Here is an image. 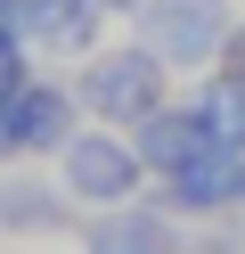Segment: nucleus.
<instances>
[{"label": "nucleus", "mask_w": 245, "mask_h": 254, "mask_svg": "<svg viewBox=\"0 0 245 254\" xmlns=\"http://www.w3.org/2000/svg\"><path fill=\"white\" fill-rule=\"evenodd\" d=\"M229 25H237V8H229V0H139L131 41H147L172 74H204V66H221Z\"/></svg>", "instance_id": "3"}, {"label": "nucleus", "mask_w": 245, "mask_h": 254, "mask_svg": "<svg viewBox=\"0 0 245 254\" xmlns=\"http://www.w3.org/2000/svg\"><path fill=\"white\" fill-rule=\"evenodd\" d=\"M25 41L41 58H90V50H106V8L98 0H25Z\"/></svg>", "instance_id": "6"}, {"label": "nucleus", "mask_w": 245, "mask_h": 254, "mask_svg": "<svg viewBox=\"0 0 245 254\" xmlns=\"http://www.w3.org/2000/svg\"><path fill=\"white\" fill-rule=\"evenodd\" d=\"M0 115H8V148H16V156H57L65 139L82 131L74 82H49V74H33L16 99H0Z\"/></svg>", "instance_id": "4"}, {"label": "nucleus", "mask_w": 245, "mask_h": 254, "mask_svg": "<svg viewBox=\"0 0 245 254\" xmlns=\"http://www.w3.org/2000/svg\"><path fill=\"white\" fill-rule=\"evenodd\" d=\"M82 254H188V238H180V213H163V205H106L98 221H82Z\"/></svg>", "instance_id": "5"}, {"label": "nucleus", "mask_w": 245, "mask_h": 254, "mask_svg": "<svg viewBox=\"0 0 245 254\" xmlns=\"http://www.w3.org/2000/svg\"><path fill=\"white\" fill-rule=\"evenodd\" d=\"M196 254H245V238H237V230H229V238H204Z\"/></svg>", "instance_id": "14"}, {"label": "nucleus", "mask_w": 245, "mask_h": 254, "mask_svg": "<svg viewBox=\"0 0 245 254\" xmlns=\"http://www.w3.org/2000/svg\"><path fill=\"white\" fill-rule=\"evenodd\" d=\"M98 8H106V17H139V0H98Z\"/></svg>", "instance_id": "15"}, {"label": "nucleus", "mask_w": 245, "mask_h": 254, "mask_svg": "<svg viewBox=\"0 0 245 254\" xmlns=\"http://www.w3.org/2000/svg\"><path fill=\"white\" fill-rule=\"evenodd\" d=\"M0 41H25V0H0Z\"/></svg>", "instance_id": "13"}, {"label": "nucleus", "mask_w": 245, "mask_h": 254, "mask_svg": "<svg viewBox=\"0 0 245 254\" xmlns=\"http://www.w3.org/2000/svg\"><path fill=\"white\" fill-rule=\"evenodd\" d=\"M221 74H237V82H245V17L229 25V41H221Z\"/></svg>", "instance_id": "12"}, {"label": "nucleus", "mask_w": 245, "mask_h": 254, "mask_svg": "<svg viewBox=\"0 0 245 254\" xmlns=\"http://www.w3.org/2000/svg\"><path fill=\"white\" fill-rule=\"evenodd\" d=\"M196 115H204V131H212V148L221 156H245V82L237 74H221V66H204L196 74Z\"/></svg>", "instance_id": "10"}, {"label": "nucleus", "mask_w": 245, "mask_h": 254, "mask_svg": "<svg viewBox=\"0 0 245 254\" xmlns=\"http://www.w3.org/2000/svg\"><path fill=\"white\" fill-rule=\"evenodd\" d=\"M57 230H74V197H65V181L0 172V238H57Z\"/></svg>", "instance_id": "7"}, {"label": "nucleus", "mask_w": 245, "mask_h": 254, "mask_svg": "<svg viewBox=\"0 0 245 254\" xmlns=\"http://www.w3.org/2000/svg\"><path fill=\"white\" fill-rule=\"evenodd\" d=\"M131 139H139L147 172H172V164H196V156H221V148H212V131H204V115H196V99H163Z\"/></svg>", "instance_id": "8"}, {"label": "nucleus", "mask_w": 245, "mask_h": 254, "mask_svg": "<svg viewBox=\"0 0 245 254\" xmlns=\"http://www.w3.org/2000/svg\"><path fill=\"white\" fill-rule=\"evenodd\" d=\"M74 99L90 123H114V131H139L163 99H172V66H163L147 41H114V50H90L74 66Z\"/></svg>", "instance_id": "1"}, {"label": "nucleus", "mask_w": 245, "mask_h": 254, "mask_svg": "<svg viewBox=\"0 0 245 254\" xmlns=\"http://www.w3.org/2000/svg\"><path fill=\"white\" fill-rule=\"evenodd\" d=\"M8 156H16V148H8V115H0V164H8Z\"/></svg>", "instance_id": "16"}, {"label": "nucleus", "mask_w": 245, "mask_h": 254, "mask_svg": "<svg viewBox=\"0 0 245 254\" xmlns=\"http://www.w3.org/2000/svg\"><path fill=\"white\" fill-rule=\"evenodd\" d=\"M33 58H41V50H33V41H0V99H16V90H25L33 74H41V66H33Z\"/></svg>", "instance_id": "11"}, {"label": "nucleus", "mask_w": 245, "mask_h": 254, "mask_svg": "<svg viewBox=\"0 0 245 254\" xmlns=\"http://www.w3.org/2000/svg\"><path fill=\"white\" fill-rule=\"evenodd\" d=\"M57 181H65L74 205H98V213H106V205H131V197H139L147 156H139V139L114 131V123H82V131L57 148Z\"/></svg>", "instance_id": "2"}, {"label": "nucleus", "mask_w": 245, "mask_h": 254, "mask_svg": "<svg viewBox=\"0 0 245 254\" xmlns=\"http://www.w3.org/2000/svg\"><path fill=\"white\" fill-rule=\"evenodd\" d=\"M229 164H237V156H196V164L155 172V205H163V213H180V221L229 213Z\"/></svg>", "instance_id": "9"}]
</instances>
